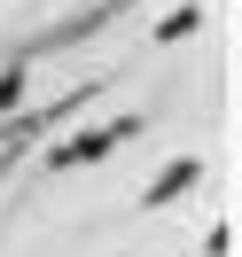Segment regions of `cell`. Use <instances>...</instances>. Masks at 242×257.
<instances>
[{"label":"cell","mask_w":242,"mask_h":257,"mask_svg":"<svg viewBox=\"0 0 242 257\" xmlns=\"http://www.w3.org/2000/svg\"><path fill=\"white\" fill-rule=\"evenodd\" d=\"M188 179H195V164H172V172H164V179H156V195H148V203H172V195H180V187H188Z\"/></svg>","instance_id":"7a4b0ae2"},{"label":"cell","mask_w":242,"mask_h":257,"mask_svg":"<svg viewBox=\"0 0 242 257\" xmlns=\"http://www.w3.org/2000/svg\"><path fill=\"white\" fill-rule=\"evenodd\" d=\"M133 125H110V133H86V141H63L55 148V172H70V164H94V156H110L117 141H125Z\"/></svg>","instance_id":"6da1fadb"}]
</instances>
